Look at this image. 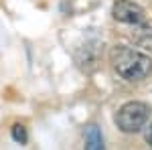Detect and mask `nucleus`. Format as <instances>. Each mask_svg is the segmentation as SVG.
<instances>
[{
	"label": "nucleus",
	"instance_id": "f257e3e1",
	"mask_svg": "<svg viewBox=\"0 0 152 150\" xmlns=\"http://www.w3.org/2000/svg\"><path fill=\"white\" fill-rule=\"evenodd\" d=\"M110 61L118 75L128 81H142L152 73V59L124 45H118L110 51Z\"/></svg>",
	"mask_w": 152,
	"mask_h": 150
},
{
	"label": "nucleus",
	"instance_id": "f03ea898",
	"mask_svg": "<svg viewBox=\"0 0 152 150\" xmlns=\"http://www.w3.org/2000/svg\"><path fill=\"white\" fill-rule=\"evenodd\" d=\"M148 116H150V108L144 102H128L124 104L116 114V126L126 132V134H134V132H140L144 124L148 122Z\"/></svg>",
	"mask_w": 152,
	"mask_h": 150
},
{
	"label": "nucleus",
	"instance_id": "7ed1b4c3",
	"mask_svg": "<svg viewBox=\"0 0 152 150\" xmlns=\"http://www.w3.org/2000/svg\"><path fill=\"white\" fill-rule=\"evenodd\" d=\"M112 16L116 18L118 23H124V24H134L138 26L146 20V12L140 4L132 2V0H118L114 2L112 6Z\"/></svg>",
	"mask_w": 152,
	"mask_h": 150
},
{
	"label": "nucleus",
	"instance_id": "20e7f679",
	"mask_svg": "<svg viewBox=\"0 0 152 150\" xmlns=\"http://www.w3.org/2000/svg\"><path fill=\"white\" fill-rule=\"evenodd\" d=\"M134 41H136L138 47L146 49V51H152V20H144L142 24L136 26Z\"/></svg>",
	"mask_w": 152,
	"mask_h": 150
},
{
	"label": "nucleus",
	"instance_id": "39448f33",
	"mask_svg": "<svg viewBox=\"0 0 152 150\" xmlns=\"http://www.w3.org/2000/svg\"><path fill=\"white\" fill-rule=\"evenodd\" d=\"M85 150H105L102 132L94 124H89V126L85 128Z\"/></svg>",
	"mask_w": 152,
	"mask_h": 150
},
{
	"label": "nucleus",
	"instance_id": "423d86ee",
	"mask_svg": "<svg viewBox=\"0 0 152 150\" xmlns=\"http://www.w3.org/2000/svg\"><path fill=\"white\" fill-rule=\"evenodd\" d=\"M12 138L16 140L18 144H26V140H28L26 128H24L23 124H14V126H12Z\"/></svg>",
	"mask_w": 152,
	"mask_h": 150
},
{
	"label": "nucleus",
	"instance_id": "0eeeda50",
	"mask_svg": "<svg viewBox=\"0 0 152 150\" xmlns=\"http://www.w3.org/2000/svg\"><path fill=\"white\" fill-rule=\"evenodd\" d=\"M146 142L150 144V148H152V124L148 126V130H146Z\"/></svg>",
	"mask_w": 152,
	"mask_h": 150
}]
</instances>
